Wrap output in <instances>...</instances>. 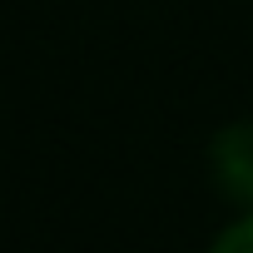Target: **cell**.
<instances>
[{
  "label": "cell",
  "instance_id": "cell-1",
  "mask_svg": "<svg viewBox=\"0 0 253 253\" xmlns=\"http://www.w3.org/2000/svg\"><path fill=\"white\" fill-rule=\"evenodd\" d=\"M209 179L233 209H253V119H228L209 139Z\"/></svg>",
  "mask_w": 253,
  "mask_h": 253
},
{
  "label": "cell",
  "instance_id": "cell-2",
  "mask_svg": "<svg viewBox=\"0 0 253 253\" xmlns=\"http://www.w3.org/2000/svg\"><path fill=\"white\" fill-rule=\"evenodd\" d=\"M204 253H253V209H238V213L213 233V243H209Z\"/></svg>",
  "mask_w": 253,
  "mask_h": 253
}]
</instances>
